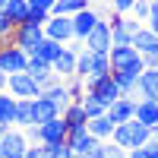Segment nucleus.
<instances>
[{
  "instance_id": "4c0bfd02",
  "label": "nucleus",
  "mask_w": 158,
  "mask_h": 158,
  "mask_svg": "<svg viewBox=\"0 0 158 158\" xmlns=\"http://www.w3.org/2000/svg\"><path fill=\"white\" fill-rule=\"evenodd\" d=\"M146 25L158 35V0H152V13H149V22H146Z\"/></svg>"
},
{
  "instance_id": "a18cd8bd",
  "label": "nucleus",
  "mask_w": 158,
  "mask_h": 158,
  "mask_svg": "<svg viewBox=\"0 0 158 158\" xmlns=\"http://www.w3.org/2000/svg\"><path fill=\"white\" fill-rule=\"evenodd\" d=\"M0 158H3V149H0Z\"/></svg>"
},
{
  "instance_id": "9d476101",
  "label": "nucleus",
  "mask_w": 158,
  "mask_h": 158,
  "mask_svg": "<svg viewBox=\"0 0 158 158\" xmlns=\"http://www.w3.org/2000/svg\"><path fill=\"white\" fill-rule=\"evenodd\" d=\"M82 48L95 51V54H111V48H114V38H111V22L98 19V25L89 32V38L82 41Z\"/></svg>"
},
{
  "instance_id": "a211bd4d",
  "label": "nucleus",
  "mask_w": 158,
  "mask_h": 158,
  "mask_svg": "<svg viewBox=\"0 0 158 158\" xmlns=\"http://www.w3.org/2000/svg\"><path fill=\"white\" fill-rule=\"evenodd\" d=\"M67 146L73 149V155H85V158H89V152L98 146V139L92 136L89 127H85V130H79V133H70V136H67Z\"/></svg>"
},
{
  "instance_id": "cd10ccee",
  "label": "nucleus",
  "mask_w": 158,
  "mask_h": 158,
  "mask_svg": "<svg viewBox=\"0 0 158 158\" xmlns=\"http://www.w3.org/2000/svg\"><path fill=\"white\" fill-rule=\"evenodd\" d=\"M111 76H114V82H117V89H120L123 95H133V92H136L139 76H130V73H111Z\"/></svg>"
},
{
  "instance_id": "9b49d317",
  "label": "nucleus",
  "mask_w": 158,
  "mask_h": 158,
  "mask_svg": "<svg viewBox=\"0 0 158 158\" xmlns=\"http://www.w3.org/2000/svg\"><path fill=\"white\" fill-rule=\"evenodd\" d=\"M32 142H29V136H25V130H19V127H13L10 133L0 139V149H3V158H25V149H29Z\"/></svg>"
},
{
  "instance_id": "a878e982",
  "label": "nucleus",
  "mask_w": 158,
  "mask_h": 158,
  "mask_svg": "<svg viewBox=\"0 0 158 158\" xmlns=\"http://www.w3.org/2000/svg\"><path fill=\"white\" fill-rule=\"evenodd\" d=\"M32 123H35V114H32V98H16V123H13V127L25 130V127H32Z\"/></svg>"
},
{
  "instance_id": "f704fd0d",
  "label": "nucleus",
  "mask_w": 158,
  "mask_h": 158,
  "mask_svg": "<svg viewBox=\"0 0 158 158\" xmlns=\"http://www.w3.org/2000/svg\"><path fill=\"white\" fill-rule=\"evenodd\" d=\"M13 32H16V25H13L6 19V13L0 10V41H6V38H13Z\"/></svg>"
},
{
  "instance_id": "58836bf2",
  "label": "nucleus",
  "mask_w": 158,
  "mask_h": 158,
  "mask_svg": "<svg viewBox=\"0 0 158 158\" xmlns=\"http://www.w3.org/2000/svg\"><path fill=\"white\" fill-rule=\"evenodd\" d=\"M146 158H158V142H146Z\"/></svg>"
},
{
  "instance_id": "bb28decb",
  "label": "nucleus",
  "mask_w": 158,
  "mask_h": 158,
  "mask_svg": "<svg viewBox=\"0 0 158 158\" xmlns=\"http://www.w3.org/2000/svg\"><path fill=\"white\" fill-rule=\"evenodd\" d=\"M92 6V0H57L54 3V16H76Z\"/></svg>"
},
{
  "instance_id": "4468645a",
  "label": "nucleus",
  "mask_w": 158,
  "mask_h": 158,
  "mask_svg": "<svg viewBox=\"0 0 158 158\" xmlns=\"http://www.w3.org/2000/svg\"><path fill=\"white\" fill-rule=\"evenodd\" d=\"M133 98H136V101H139V98H152V101H158V67H146V70H142Z\"/></svg>"
},
{
  "instance_id": "72a5a7b5",
  "label": "nucleus",
  "mask_w": 158,
  "mask_h": 158,
  "mask_svg": "<svg viewBox=\"0 0 158 158\" xmlns=\"http://www.w3.org/2000/svg\"><path fill=\"white\" fill-rule=\"evenodd\" d=\"M25 158H51V152H48L44 142H32V146L25 149Z\"/></svg>"
},
{
  "instance_id": "39448f33",
  "label": "nucleus",
  "mask_w": 158,
  "mask_h": 158,
  "mask_svg": "<svg viewBox=\"0 0 158 158\" xmlns=\"http://www.w3.org/2000/svg\"><path fill=\"white\" fill-rule=\"evenodd\" d=\"M79 51H82V41H70V44H63V51L57 54V60L51 63V70L57 73V79H63V82H67L70 76H76V60H79Z\"/></svg>"
},
{
  "instance_id": "2eb2a0df",
  "label": "nucleus",
  "mask_w": 158,
  "mask_h": 158,
  "mask_svg": "<svg viewBox=\"0 0 158 158\" xmlns=\"http://www.w3.org/2000/svg\"><path fill=\"white\" fill-rule=\"evenodd\" d=\"M108 117H111L114 123H127V120H133V117H136V98H133V95L117 98L111 108H108Z\"/></svg>"
},
{
  "instance_id": "4be33fe9",
  "label": "nucleus",
  "mask_w": 158,
  "mask_h": 158,
  "mask_svg": "<svg viewBox=\"0 0 158 158\" xmlns=\"http://www.w3.org/2000/svg\"><path fill=\"white\" fill-rule=\"evenodd\" d=\"M136 120H142L146 127H158V101H152V98H139L136 101Z\"/></svg>"
},
{
  "instance_id": "473e14b6",
  "label": "nucleus",
  "mask_w": 158,
  "mask_h": 158,
  "mask_svg": "<svg viewBox=\"0 0 158 158\" xmlns=\"http://www.w3.org/2000/svg\"><path fill=\"white\" fill-rule=\"evenodd\" d=\"M136 6V0H111V10L117 13V16H130Z\"/></svg>"
},
{
  "instance_id": "dca6fc26",
  "label": "nucleus",
  "mask_w": 158,
  "mask_h": 158,
  "mask_svg": "<svg viewBox=\"0 0 158 158\" xmlns=\"http://www.w3.org/2000/svg\"><path fill=\"white\" fill-rule=\"evenodd\" d=\"M133 48H136L146 60H149V57H155V54H158V35L149 29V25H142V29L133 35Z\"/></svg>"
},
{
  "instance_id": "f03ea898",
  "label": "nucleus",
  "mask_w": 158,
  "mask_h": 158,
  "mask_svg": "<svg viewBox=\"0 0 158 158\" xmlns=\"http://www.w3.org/2000/svg\"><path fill=\"white\" fill-rule=\"evenodd\" d=\"M76 76L85 79V82L111 76V54H95V51L82 48L79 51V60H76Z\"/></svg>"
},
{
  "instance_id": "e433bc0d",
  "label": "nucleus",
  "mask_w": 158,
  "mask_h": 158,
  "mask_svg": "<svg viewBox=\"0 0 158 158\" xmlns=\"http://www.w3.org/2000/svg\"><path fill=\"white\" fill-rule=\"evenodd\" d=\"M54 3L57 0H29V10H41V13H51V16H54Z\"/></svg>"
},
{
  "instance_id": "1a4fd4ad",
  "label": "nucleus",
  "mask_w": 158,
  "mask_h": 158,
  "mask_svg": "<svg viewBox=\"0 0 158 158\" xmlns=\"http://www.w3.org/2000/svg\"><path fill=\"white\" fill-rule=\"evenodd\" d=\"M85 92H92V95H95L104 108H111L117 98H123V92L117 89L114 76H104V79H92V82H85Z\"/></svg>"
},
{
  "instance_id": "6e6552de",
  "label": "nucleus",
  "mask_w": 158,
  "mask_h": 158,
  "mask_svg": "<svg viewBox=\"0 0 158 158\" xmlns=\"http://www.w3.org/2000/svg\"><path fill=\"white\" fill-rule=\"evenodd\" d=\"M146 22H139L133 13L130 16H114L111 19V38H114V44H133V35L142 29Z\"/></svg>"
},
{
  "instance_id": "f257e3e1",
  "label": "nucleus",
  "mask_w": 158,
  "mask_h": 158,
  "mask_svg": "<svg viewBox=\"0 0 158 158\" xmlns=\"http://www.w3.org/2000/svg\"><path fill=\"white\" fill-rule=\"evenodd\" d=\"M149 63L133 44H114L111 48V73H130V76H142Z\"/></svg>"
},
{
  "instance_id": "c9c22d12",
  "label": "nucleus",
  "mask_w": 158,
  "mask_h": 158,
  "mask_svg": "<svg viewBox=\"0 0 158 158\" xmlns=\"http://www.w3.org/2000/svg\"><path fill=\"white\" fill-rule=\"evenodd\" d=\"M104 152H108V158H127V149H123V146H117L114 139L104 142Z\"/></svg>"
},
{
  "instance_id": "5701e85b",
  "label": "nucleus",
  "mask_w": 158,
  "mask_h": 158,
  "mask_svg": "<svg viewBox=\"0 0 158 158\" xmlns=\"http://www.w3.org/2000/svg\"><path fill=\"white\" fill-rule=\"evenodd\" d=\"M3 13H6V19L13 25H22L25 19H29V0H6Z\"/></svg>"
},
{
  "instance_id": "6ab92c4d",
  "label": "nucleus",
  "mask_w": 158,
  "mask_h": 158,
  "mask_svg": "<svg viewBox=\"0 0 158 158\" xmlns=\"http://www.w3.org/2000/svg\"><path fill=\"white\" fill-rule=\"evenodd\" d=\"M32 114H35V123H48V120H54V117H60L57 104L51 98H44V95L32 98Z\"/></svg>"
},
{
  "instance_id": "412c9836",
  "label": "nucleus",
  "mask_w": 158,
  "mask_h": 158,
  "mask_svg": "<svg viewBox=\"0 0 158 158\" xmlns=\"http://www.w3.org/2000/svg\"><path fill=\"white\" fill-rule=\"evenodd\" d=\"M63 120H67V127H70V133H79V130H85L89 127V114H85V108L79 101H73L67 111H63Z\"/></svg>"
},
{
  "instance_id": "a19ab883",
  "label": "nucleus",
  "mask_w": 158,
  "mask_h": 158,
  "mask_svg": "<svg viewBox=\"0 0 158 158\" xmlns=\"http://www.w3.org/2000/svg\"><path fill=\"white\" fill-rule=\"evenodd\" d=\"M10 130H13V127H3V123H0V139H3V136L10 133Z\"/></svg>"
},
{
  "instance_id": "2f4dec72",
  "label": "nucleus",
  "mask_w": 158,
  "mask_h": 158,
  "mask_svg": "<svg viewBox=\"0 0 158 158\" xmlns=\"http://www.w3.org/2000/svg\"><path fill=\"white\" fill-rule=\"evenodd\" d=\"M48 152H51V158H73V149L67 146V142H51Z\"/></svg>"
},
{
  "instance_id": "37998d69",
  "label": "nucleus",
  "mask_w": 158,
  "mask_h": 158,
  "mask_svg": "<svg viewBox=\"0 0 158 158\" xmlns=\"http://www.w3.org/2000/svg\"><path fill=\"white\" fill-rule=\"evenodd\" d=\"M152 139H155V142H158V127H155V130H152Z\"/></svg>"
},
{
  "instance_id": "f8f14e48",
  "label": "nucleus",
  "mask_w": 158,
  "mask_h": 158,
  "mask_svg": "<svg viewBox=\"0 0 158 158\" xmlns=\"http://www.w3.org/2000/svg\"><path fill=\"white\" fill-rule=\"evenodd\" d=\"M44 38H54L60 44L73 41V16H51L44 22Z\"/></svg>"
},
{
  "instance_id": "b1692460",
  "label": "nucleus",
  "mask_w": 158,
  "mask_h": 158,
  "mask_svg": "<svg viewBox=\"0 0 158 158\" xmlns=\"http://www.w3.org/2000/svg\"><path fill=\"white\" fill-rule=\"evenodd\" d=\"M60 51H63V44H60V41H54V38H44V41H41V44H38V48L32 51V57L44 60V63H54Z\"/></svg>"
},
{
  "instance_id": "7ed1b4c3",
  "label": "nucleus",
  "mask_w": 158,
  "mask_h": 158,
  "mask_svg": "<svg viewBox=\"0 0 158 158\" xmlns=\"http://www.w3.org/2000/svg\"><path fill=\"white\" fill-rule=\"evenodd\" d=\"M114 142L117 146H123L127 152L130 149H142L146 142H152V127H146L142 120H127V123H117L114 130Z\"/></svg>"
},
{
  "instance_id": "7c9ffc66",
  "label": "nucleus",
  "mask_w": 158,
  "mask_h": 158,
  "mask_svg": "<svg viewBox=\"0 0 158 158\" xmlns=\"http://www.w3.org/2000/svg\"><path fill=\"white\" fill-rule=\"evenodd\" d=\"M149 13H152V0H136V6H133V16L139 22H149Z\"/></svg>"
},
{
  "instance_id": "c85d7f7f",
  "label": "nucleus",
  "mask_w": 158,
  "mask_h": 158,
  "mask_svg": "<svg viewBox=\"0 0 158 158\" xmlns=\"http://www.w3.org/2000/svg\"><path fill=\"white\" fill-rule=\"evenodd\" d=\"M79 104H82V108H85L89 120H92V117H98V114H104V111H108V108H104V104H101V101H98L95 95H92V92H85V98L79 101Z\"/></svg>"
},
{
  "instance_id": "79ce46f5",
  "label": "nucleus",
  "mask_w": 158,
  "mask_h": 158,
  "mask_svg": "<svg viewBox=\"0 0 158 158\" xmlns=\"http://www.w3.org/2000/svg\"><path fill=\"white\" fill-rule=\"evenodd\" d=\"M146 63H149V67H158V54H155V57H149Z\"/></svg>"
},
{
  "instance_id": "aec40b11",
  "label": "nucleus",
  "mask_w": 158,
  "mask_h": 158,
  "mask_svg": "<svg viewBox=\"0 0 158 158\" xmlns=\"http://www.w3.org/2000/svg\"><path fill=\"white\" fill-rule=\"evenodd\" d=\"M41 95H44V98H51V101H54L60 114H63V111H67L70 104H73V98H70V89H67V82H63V79H57L54 85H48V89L41 92Z\"/></svg>"
},
{
  "instance_id": "c756f323",
  "label": "nucleus",
  "mask_w": 158,
  "mask_h": 158,
  "mask_svg": "<svg viewBox=\"0 0 158 158\" xmlns=\"http://www.w3.org/2000/svg\"><path fill=\"white\" fill-rule=\"evenodd\" d=\"M67 89H70V98H73V101H82V98H85V79L70 76V79H67Z\"/></svg>"
},
{
  "instance_id": "ddd939ff",
  "label": "nucleus",
  "mask_w": 158,
  "mask_h": 158,
  "mask_svg": "<svg viewBox=\"0 0 158 158\" xmlns=\"http://www.w3.org/2000/svg\"><path fill=\"white\" fill-rule=\"evenodd\" d=\"M98 10L95 6H89V10H82V13H76L73 16V41H85L89 38V32L98 25Z\"/></svg>"
},
{
  "instance_id": "c03bdc74",
  "label": "nucleus",
  "mask_w": 158,
  "mask_h": 158,
  "mask_svg": "<svg viewBox=\"0 0 158 158\" xmlns=\"http://www.w3.org/2000/svg\"><path fill=\"white\" fill-rule=\"evenodd\" d=\"M3 6H6V0H0V10H3Z\"/></svg>"
},
{
  "instance_id": "0eeeda50",
  "label": "nucleus",
  "mask_w": 158,
  "mask_h": 158,
  "mask_svg": "<svg viewBox=\"0 0 158 158\" xmlns=\"http://www.w3.org/2000/svg\"><path fill=\"white\" fill-rule=\"evenodd\" d=\"M13 44H19L25 54H32V51L44 41V25H35V22H22V25H16V32H13V38H10Z\"/></svg>"
},
{
  "instance_id": "393cba45",
  "label": "nucleus",
  "mask_w": 158,
  "mask_h": 158,
  "mask_svg": "<svg viewBox=\"0 0 158 158\" xmlns=\"http://www.w3.org/2000/svg\"><path fill=\"white\" fill-rule=\"evenodd\" d=\"M0 123L3 127L16 123V98H13L10 92H0Z\"/></svg>"
},
{
  "instance_id": "f3484780",
  "label": "nucleus",
  "mask_w": 158,
  "mask_h": 158,
  "mask_svg": "<svg viewBox=\"0 0 158 158\" xmlns=\"http://www.w3.org/2000/svg\"><path fill=\"white\" fill-rule=\"evenodd\" d=\"M114 130H117V123H114L111 117H108V111L89 120V133L95 136L98 142H108V139H114Z\"/></svg>"
},
{
  "instance_id": "20e7f679",
  "label": "nucleus",
  "mask_w": 158,
  "mask_h": 158,
  "mask_svg": "<svg viewBox=\"0 0 158 158\" xmlns=\"http://www.w3.org/2000/svg\"><path fill=\"white\" fill-rule=\"evenodd\" d=\"M25 67H29V54L19 44H13L10 38L0 41V70L6 76H13V73H25Z\"/></svg>"
},
{
  "instance_id": "ea45409f",
  "label": "nucleus",
  "mask_w": 158,
  "mask_h": 158,
  "mask_svg": "<svg viewBox=\"0 0 158 158\" xmlns=\"http://www.w3.org/2000/svg\"><path fill=\"white\" fill-rule=\"evenodd\" d=\"M6 82H10V76H6L3 70H0V92H6Z\"/></svg>"
},
{
  "instance_id": "423d86ee",
  "label": "nucleus",
  "mask_w": 158,
  "mask_h": 158,
  "mask_svg": "<svg viewBox=\"0 0 158 158\" xmlns=\"http://www.w3.org/2000/svg\"><path fill=\"white\" fill-rule=\"evenodd\" d=\"M6 92L13 98H38L44 89H41V82H38L32 73H13L10 82H6Z\"/></svg>"
}]
</instances>
